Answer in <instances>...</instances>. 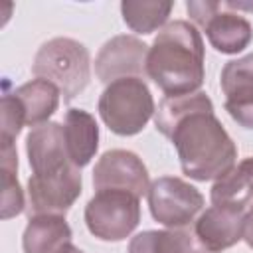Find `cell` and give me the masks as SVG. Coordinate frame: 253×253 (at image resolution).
<instances>
[{
  "label": "cell",
  "instance_id": "obj_10",
  "mask_svg": "<svg viewBox=\"0 0 253 253\" xmlns=\"http://www.w3.org/2000/svg\"><path fill=\"white\" fill-rule=\"evenodd\" d=\"M26 152L36 176L57 174L73 166L65 146L63 125L59 123L47 121L40 126H34L26 136Z\"/></svg>",
  "mask_w": 253,
  "mask_h": 253
},
{
  "label": "cell",
  "instance_id": "obj_6",
  "mask_svg": "<svg viewBox=\"0 0 253 253\" xmlns=\"http://www.w3.org/2000/svg\"><path fill=\"white\" fill-rule=\"evenodd\" d=\"M146 196L152 217L170 229L190 225L204 208L200 190L176 176L156 178Z\"/></svg>",
  "mask_w": 253,
  "mask_h": 253
},
{
  "label": "cell",
  "instance_id": "obj_3",
  "mask_svg": "<svg viewBox=\"0 0 253 253\" xmlns=\"http://www.w3.org/2000/svg\"><path fill=\"white\" fill-rule=\"evenodd\" d=\"M32 71L53 83L65 101L75 99L91 79V59L83 43L71 38H53L38 49Z\"/></svg>",
  "mask_w": 253,
  "mask_h": 253
},
{
  "label": "cell",
  "instance_id": "obj_11",
  "mask_svg": "<svg viewBox=\"0 0 253 253\" xmlns=\"http://www.w3.org/2000/svg\"><path fill=\"white\" fill-rule=\"evenodd\" d=\"M219 85L229 117L237 125L253 128V53L227 61L221 69Z\"/></svg>",
  "mask_w": 253,
  "mask_h": 253
},
{
  "label": "cell",
  "instance_id": "obj_16",
  "mask_svg": "<svg viewBox=\"0 0 253 253\" xmlns=\"http://www.w3.org/2000/svg\"><path fill=\"white\" fill-rule=\"evenodd\" d=\"M221 8L223 6L219 2V10L213 12L202 24V28L206 30V36L211 47H215L221 53L231 55L249 45L253 30H251V24L243 16L233 14V12H223Z\"/></svg>",
  "mask_w": 253,
  "mask_h": 253
},
{
  "label": "cell",
  "instance_id": "obj_9",
  "mask_svg": "<svg viewBox=\"0 0 253 253\" xmlns=\"http://www.w3.org/2000/svg\"><path fill=\"white\" fill-rule=\"evenodd\" d=\"M148 45L134 36H115L103 43L95 57V73L99 81L113 83L125 77L146 75Z\"/></svg>",
  "mask_w": 253,
  "mask_h": 253
},
{
  "label": "cell",
  "instance_id": "obj_13",
  "mask_svg": "<svg viewBox=\"0 0 253 253\" xmlns=\"http://www.w3.org/2000/svg\"><path fill=\"white\" fill-rule=\"evenodd\" d=\"M71 227L63 215H32L22 235V247L24 253H59L71 245Z\"/></svg>",
  "mask_w": 253,
  "mask_h": 253
},
{
  "label": "cell",
  "instance_id": "obj_23",
  "mask_svg": "<svg viewBox=\"0 0 253 253\" xmlns=\"http://www.w3.org/2000/svg\"><path fill=\"white\" fill-rule=\"evenodd\" d=\"M186 8H188V12H190V18H192L198 26H202L213 12L219 10V2H210V0H206V2H188Z\"/></svg>",
  "mask_w": 253,
  "mask_h": 253
},
{
  "label": "cell",
  "instance_id": "obj_17",
  "mask_svg": "<svg viewBox=\"0 0 253 253\" xmlns=\"http://www.w3.org/2000/svg\"><path fill=\"white\" fill-rule=\"evenodd\" d=\"M210 198L213 206L243 211L253 202V156L243 158L225 176L215 180Z\"/></svg>",
  "mask_w": 253,
  "mask_h": 253
},
{
  "label": "cell",
  "instance_id": "obj_24",
  "mask_svg": "<svg viewBox=\"0 0 253 253\" xmlns=\"http://www.w3.org/2000/svg\"><path fill=\"white\" fill-rule=\"evenodd\" d=\"M243 239H245V243L253 249V206H251V210L245 213V219H243Z\"/></svg>",
  "mask_w": 253,
  "mask_h": 253
},
{
  "label": "cell",
  "instance_id": "obj_4",
  "mask_svg": "<svg viewBox=\"0 0 253 253\" xmlns=\"http://www.w3.org/2000/svg\"><path fill=\"white\" fill-rule=\"evenodd\" d=\"M154 99L138 77H125L109 83L99 97V115L103 123L121 136L140 132L154 115Z\"/></svg>",
  "mask_w": 253,
  "mask_h": 253
},
{
  "label": "cell",
  "instance_id": "obj_12",
  "mask_svg": "<svg viewBox=\"0 0 253 253\" xmlns=\"http://www.w3.org/2000/svg\"><path fill=\"white\" fill-rule=\"evenodd\" d=\"M243 219L245 215L239 210L211 206L196 219L194 231L211 253H219L243 239Z\"/></svg>",
  "mask_w": 253,
  "mask_h": 253
},
{
  "label": "cell",
  "instance_id": "obj_8",
  "mask_svg": "<svg viewBox=\"0 0 253 253\" xmlns=\"http://www.w3.org/2000/svg\"><path fill=\"white\" fill-rule=\"evenodd\" d=\"M95 190H125L136 198L148 194V170L130 150H107L93 168Z\"/></svg>",
  "mask_w": 253,
  "mask_h": 253
},
{
  "label": "cell",
  "instance_id": "obj_15",
  "mask_svg": "<svg viewBox=\"0 0 253 253\" xmlns=\"http://www.w3.org/2000/svg\"><path fill=\"white\" fill-rule=\"evenodd\" d=\"M128 253H211L194 229H148L136 233L128 243Z\"/></svg>",
  "mask_w": 253,
  "mask_h": 253
},
{
  "label": "cell",
  "instance_id": "obj_5",
  "mask_svg": "<svg viewBox=\"0 0 253 253\" xmlns=\"http://www.w3.org/2000/svg\"><path fill=\"white\" fill-rule=\"evenodd\" d=\"M140 221L138 198L125 190H97L85 206V223L91 235L103 241L126 239Z\"/></svg>",
  "mask_w": 253,
  "mask_h": 253
},
{
  "label": "cell",
  "instance_id": "obj_14",
  "mask_svg": "<svg viewBox=\"0 0 253 253\" xmlns=\"http://www.w3.org/2000/svg\"><path fill=\"white\" fill-rule=\"evenodd\" d=\"M67 154L73 166L83 168L99 148V126L93 115L83 109H69L63 121Z\"/></svg>",
  "mask_w": 253,
  "mask_h": 253
},
{
  "label": "cell",
  "instance_id": "obj_19",
  "mask_svg": "<svg viewBox=\"0 0 253 253\" xmlns=\"http://www.w3.org/2000/svg\"><path fill=\"white\" fill-rule=\"evenodd\" d=\"M172 2L160 0H125L121 2V14L125 24L136 34H152L162 28L172 12Z\"/></svg>",
  "mask_w": 253,
  "mask_h": 253
},
{
  "label": "cell",
  "instance_id": "obj_22",
  "mask_svg": "<svg viewBox=\"0 0 253 253\" xmlns=\"http://www.w3.org/2000/svg\"><path fill=\"white\" fill-rule=\"evenodd\" d=\"M26 125L24 111L14 97V93H4L2 97V142H14L20 134L22 126Z\"/></svg>",
  "mask_w": 253,
  "mask_h": 253
},
{
  "label": "cell",
  "instance_id": "obj_21",
  "mask_svg": "<svg viewBox=\"0 0 253 253\" xmlns=\"http://www.w3.org/2000/svg\"><path fill=\"white\" fill-rule=\"evenodd\" d=\"M208 105H213L211 99L202 93V91H196V93H190V95H176V97H164L158 105V109L154 111V125H156V130H160L164 136L168 134V130L172 128V125L182 119L184 115L196 111V109H202V107H208Z\"/></svg>",
  "mask_w": 253,
  "mask_h": 253
},
{
  "label": "cell",
  "instance_id": "obj_18",
  "mask_svg": "<svg viewBox=\"0 0 253 253\" xmlns=\"http://www.w3.org/2000/svg\"><path fill=\"white\" fill-rule=\"evenodd\" d=\"M59 95V89L45 79H32L14 91L30 128L47 123V119L57 111Z\"/></svg>",
  "mask_w": 253,
  "mask_h": 253
},
{
  "label": "cell",
  "instance_id": "obj_20",
  "mask_svg": "<svg viewBox=\"0 0 253 253\" xmlns=\"http://www.w3.org/2000/svg\"><path fill=\"white\" fill-rule=\"evenodd\" d=\"M16 170L18 154L14 142H2V219H10L24 210V192Z\"/></svg>",
  "mask_w": 253,
  "mask_h": 253
},
{
  "label": "cell",
  "instance_id": "obj_1",
  "mask_svg": "<svg viewBox=\"0 0 253 253\" xmlns=\"http://www.w3.org/2000/svg\"><path fill=\"white\" fill-rule=\"evenodd\" d=\"M166 136L176 146L182 172L198 182L219 180L235 166V142L213 115V105L184 115Z\"/></svg>",
  "mask_w": 253,
  "mask_h": 253
},
{
  "label": "cell",
  "instance_id": "obj_2",
  "mask_svg": "<svg viewBox=\"0 0 253 253\" xmlns=\"http://www.w3.org/2000/svg\"><path fill=\"white\" fill-rule=\"evenodd\" d=\"M146 75L166 97L196 93L204 83V42L198 28L186 20L166 24L148 49Z\"/></svg>",
  "mask_w": 253,
  "mask_h": 253
},
{
  "label": "cell",
  "instance_id": "obj_25",
  "mask_svg": "<svg viewBox=\"0 0 253 253\" xmlns=\"http://www.w3.org/2000/svg\"><path fill=\"white\" fill-rule=\"evenodd\" d=\"M59 253H83V251H81L79 247H75V245L71 243V245H67V247H65L63 251H59Z\"/></svg>",
  "mask_w": 253,
  "mask_h": 253
},
{
  "label": "cell",
  "instance_id": "obj_7",
  "mask_svg": "<svg viewBox=\"0 0 253 253\" xmlns=\"http://www.w3.org/2000/svg\"><path fill=\"white\" fill-rule=\"evenodd\" d=\"M81 196V172L71 166L49 176L32 174L28 180V213L32 215H65V211Z\"/></svg>",
  "mask_w": 253,
  "mask_h": 253
}]
</instances>
